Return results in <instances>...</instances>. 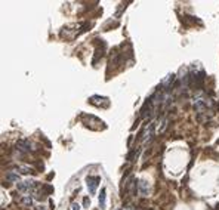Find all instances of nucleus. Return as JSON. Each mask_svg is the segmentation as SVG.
<instances>
[{
	"label": "nucleus",
	"mask_w": 219,
	"mask_h": 210,
	"mask_svg": "<svg viewBox=\"0 0 219 210\" xmlns=\"http://www.w3.org/2000/svg\"><path fill=\"white\" fill-rule=\"evenodd\" d=\"M99 176H87L86 178V182H87V189L91 194H95L96 192V187L99 183Z\"/></svg>",
	"instance_id": "obj_1"
},
{
	"label": "nucleus",
	"mask_w": 219,
	"mask_h": 210,
	"mask_svg": "<svg viewBox=\"0 0 219 210\" xmlns=\"http://www.w3.org/2000/svg\"><path fill=\"white\" fill-rule=\"evenodd\" d=\"M36 187V182L34 181H27V182H19L18 183V191H21V192H27V191H30V189H33Z\"/></svg>",
	"instance_id": "obj_2"
},
{
	"label": "nucleus",
	"mask_w": 219,
	"mask_h": 210,
	"mask_svg": "<svg viewBox=\"0 0 219 210\" xmlns=\"http://www.w3.org/2000/svg\"><path fill=\"white\" fill-rule=\"evenodd\" d=\"M16 148L21 150V151H24V153H28L31 150V145H30L28 141H18L16 142Z\"/></svg>",
	"instance_id": "obj_3"
},
{
	"label": "nucleus",
	"mask_w": 219,
	"mask_h": 210,
	"mask_svg": "<svg viewBox=\"0 0 219 210\" xmlns=\"http://www.w3.org/2000/svg\"><path fill=\"white\" fill-rule=\"evenodd\" d=\"M139 191H141V194L142 195H147L148 194V183L145 182V181H139Z\"/></svg>",
	"instance_id": "obj_4"
},
{
	"label": "nucleus",
	"mask_w": 219,
	"mask_h": 210,
	"mask_svg": "<svg viewBox=\"0 0 219 210\" xmlns=\"http://www.w3.org/2000/svg\"><path fill=\"white\" fill-rule=\"evenodd\" d=\"M6 179L10 181V182H19V175L14 173V172H9V173L6 175Z\"/></svg>",
	"instance_id": "obj_5"
},
{
	"label": "nucleus",
	"mask_w": 219,
	"mask_h": 210,
	"mask_svg": "<svg viewBox=\"0 0 219 210\" xmlns=\"http://www.w3.org/2000/svg\"><path fill=\"white\" fill-rule=\"evenodd\" d=\"M99 207L104 209L105 207V188L101 189V194H99Z\"/></svg>",
	"instance_id": "obj_6"
},
{
	"label": "nucleus",
	"mask_w": 219,
	"mask_h": 210,
	"mask_svg": "<svg viewBox=\"0 0 219 210\" xmlns=\"http://www.w3.org/2000/svg\"><path fill=\"white\" fill-rule=\"evenodd\" d=\"M22 203H24L25 206H31V204H33V198H31L30 195H27V197H24V198H22Z\"/></svg>",
	"instance_id": "obj_7"
},
{
	"label": "nucleus",
	"mask_w": 219,
	"mask_h": 210,
	"mask_svg": "<svg viewBox=\"0 0 219 210\" xmlns=\"http://www.w3.org/2000/svg\"><path fill=\"white\" fill-rule=\"evenodd\" d=\"M16 170H19L21 173H24V175H28L30 172H31V170H30L28 167H16Z\"/></svg>",
	"instance_id": "obj_8"
},
{
	"label": "nucleus",
	"mask_w": 219,
	"mask_h": 210,
	"mask_svg": "<svg viewBox=\"0 0 219 210\" xmlns=\"http://www.w3.org/2000/svg\"><path fill=\"white\" fill-rule=\"evenodd\" d=\"M83 204H84V207H87L89 204H91V201H89V198H87V197H86V198L83 200Z\"/></svg>",
	"instance_id": "obj_9"
},
{
	"label": "nucleus",
	"mask_w": 219,
	"mask_h": 210,
	"mask_svg": "<svg viewBox=\"0 0 219 210\" xmlns=\"http://www.w3.org/2000/svg\"><path fill=\"white\" fill-rule=\"evenodd\" d=\"M73 210H80V206L77 204V203H74V204H73Z\"/></svg>",
	"instance_id": "obj_10"
},
{
	"label": "nucleus",
	"mask_w": 219,
	"mask_h": 210,
	"mask_svg": "<svg viewBox=\"0 0 219 210\" xmlns=\"http://www.w3.org/2000/svg\"><path fill=\"white\" fill-rule=\"evenodd\" d=\"M127 210H133V207H132V206H130V207H129V209H127Z\"/></svg>",
	"instance_id": "obj_11"
},
{
	"label": "nucleus",
	"mask_w": 219,
	"mask_h": 210,
	"mask_svg": "<svg viewBox=\"0 0 219 210\" xmlns=\"http://www.w3.org/2000/svg\"><path fill=\"white\" fill-rule=\"evenodd\" d=\"M117 210H122V209H117Z\"/></svg>",
	"instance_id": "obj_12"
}]
</instances>
